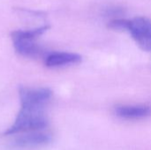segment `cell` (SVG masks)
Returning a JSON list of instances; mask_svg holds the SVG:
<instances>
[{
	"instance_id": "6",
	"label": "cell",
	"mask_w": 151,
	"mask_h": 150,
	"mask_svg": "<svg viewBox=\"0 0 151 150\" xmlns=\"http://www.w3.org/2000/svg\"><path fill=\"white\" fill-rule=\"evenodd\" d=\"M81 61L79 54L72 52H53L47 56L45 65L48 67H60L67 65L77 64Z\"/></svg>"
},
{
	"instance_id": "4",
	"label": "cell",
	"mask_w": 151,
	"mask_h": 150,
	"mask_svg": "<svg viewBox=\"0 0 151 150\" xmlns=\"http://www.w3.org/2000/svg\"><path fill=\"white\" fill-rule=\"evenodd\" d=\"M20 104H30L45 107L52 96V91L48 88H19Z\"/></svg>"
},
{
	"instance_id": "5",
	"label": "cell",
	"mask_w": 151,
	"mask_h": 150,
	"mask_svg": "<svg viewBox=\"0 0 151 150\" xmlns=\"http://www.w3.org/2000/svg\"><path fill=\"white\" fill-rule=\"evenodd\" d=\"M50 141L51 136L49 133L35 132L17 137L12 141V145L18 149H34L43 147L49 144Z\"/></svg>"
},
{
	"instance_id": "7",
	"label": "cell",
	"mask_w": 151,
	"mask_h": 150,
	"mask_svg": "<svg viewBox=\"0 0 151 150\" xmlns=\"http://www.w3.org/2000/svg\"><path fill=\"white\" fill-rule=\"evenodd\" d=\"M118 116L125 118H142L151 114L150 108L142 105L121 106L116 110Z\"/></svg>"
},
{
	"instance_id": "2",
	"label": "cell",
	"mask_w": 151,
	"mask_h": 150,
	"mask_svg": "<svg viewBox=\"0 0 151 150\" xmlns=\"http://www.w3.org/2000/svg\"><path fill=\"white\" fill-rule=\"evenodd\" d=\"M49 29V26H42L29 30H18L12 34L15 50L21 56L35 57L42 53V49L35 39Z\"/></svg>"
},
{
	"instance_id": "8",
	"label": "cell",
	"mask_w": 151,
	"mask_h": 150,
	"mask_svg": "<svg viewBox=\"0 0 151 150\" xmlns=\"http://www.w3.org/2000/svg\"><path fill=\"white\" fill-rule=\"evenodd\" d=\"M109 27L115 30H127L128 19H113L110 22Z\"/></svg>"
},
{
	"instance_id": "3",
	"label": "cell",
	"mask_w": 151,
	"mask_h": 150,
	"mask_svg": "<svg viewBox=\"0 0 151 150\" xmlns=\"http://www.w3.org/2000/svg\"><path fill=\"white\" fill-rule=\"evenodd\" d=\"M127 31L139 45L145 50L151 51V20L145 17H136L128 20Z\"/></svg>"
},
{
	"instance_id": "1",
	"label": "cell",
	"mask_w": 151,
	"mask_h": 150,
	"mask_svg": "<svg viewBox=\"0 0 151 150\" xmlns=\"http://www.w3.org/2000/svg\"><path fill=\"white\" fill-rule=\"evenodd\" d=\"M20 111L12 126L4 133L6 135L16 134L18 133L33 132L43 129L48 125V119L43 111L44 107L20 104Z\"/></svg>"
}]
</instances>
